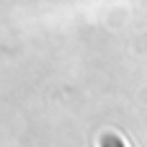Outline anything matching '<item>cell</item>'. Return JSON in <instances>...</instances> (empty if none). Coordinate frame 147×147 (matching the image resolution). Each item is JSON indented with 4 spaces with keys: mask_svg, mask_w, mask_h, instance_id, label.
I'll use <instances>...</instances> for the list:
<instances>
[{
    "mask_svg": "<svg viewBox=\"0 0 147 147\" xmlns=\"http://www.w3.org/2000/svg\"><path fill=\"white\" fill-rule=\"evenodd\" d=\"M101 147H127L116 134H103L101 137Z\"/></svg>",
    "mask_w": 147,
    "mask_h": 147,
    "instance_id": "cell-1",
    "label": "cell"
}]
</instances>
